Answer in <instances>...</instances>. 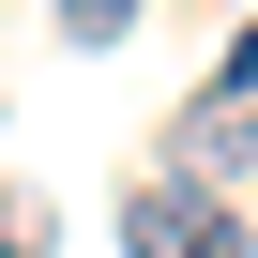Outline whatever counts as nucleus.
I'll list each match as a JSON object with an SVG mask.
<instances>
[{
    "label": "nucleus",
    "instance_id": "obj_1",
    "mask_svg": "<svg viewBox=\"0 0 258 258\" xmlns=\"http://www.w3.org/2000/svg\"><path fill=\"white\" fill-rule=\"evenodd\" d=\"M121 243H137V258H243V213L213 182H137V198H121Z\"/></svg>",
    "mask_w": 258,
    "mask_h": 258
},
{
    "label": "nucleus",
    "instance_id": "obj_2",
    "mask_svg": "<svg viewBox=\"0 0 258 258\" xmlns=\"http://www.w3.org/2000/svg\"><path fill=\"white\" fill-rule=\"evenodd\" d=\"M243 152H258V121H243L228 91H213V106H182V167H198V182H228Z\"/></svg>",
    "mask_w": 258,
    "mask_h": 258
},
{
    "label": "nucleus",
    "instance_id": "obj_3",
    "mask_svg": "<svg viewBox=\"0 0 258 258\" xmlns=\"http://www.w3.org/2000/svg\"><path fill=\"white\" fill-rule=\"evenodd\" d=\"M46 16H61L76 46H121V31H137V0H46Z\"/></svg>",
    "mask_w": 258,
    "mask_h": 258
},
{
    "label": "nucleus",
    "instance_id": "obj_5",
    "mask_svg": "<svg viewBox=\"0 0 258 258\" xmlns=\"http://www.w3.org/2000/svg\"><path fill=\"white\" fill-rule=\"evenodd\" d=\"M213 91H228V106H258V16H243V46L213 61Z\"/></svg>",
    "mask_w": 258,
    "mask_h": 258
},
{
    "label": "nucleus",
    "instance_id": "obj_4",
    "mask_svg": "<svg viewBox=\"0 0 258 258\" xmlns=\"http://www.w3.org/2000/svg\"><path fill=\"white\" fill-rule=\"evenodd\" d=\"M0 258H46V198H16V182H0Z\"/></svg>",
    "mask_w": 258,
    "mask_h": 258
}]
</instances>
